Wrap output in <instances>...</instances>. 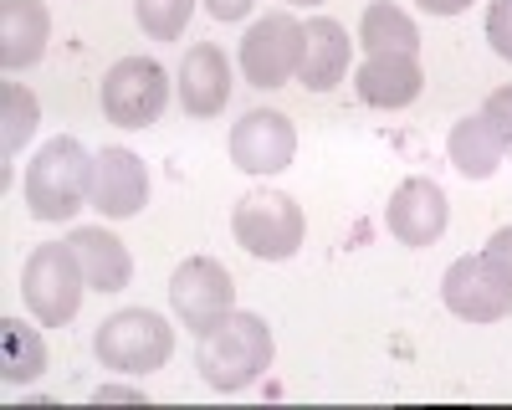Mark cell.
Returning <instances> with one entry per match:
<instances>
[{"label":"cell","instance_id":"obj_7","mask_svg":"<svg viewBox=\"0 0 512 410\" xmlns=\"http://www.w3.org/2000/svg\"><path fill=\"white\" fill-rule=\"evenodd\" d=\"M297 67H303V26L287 11H272L246 31L241 72H246L251 88H282L287 77H297Z\"/></svg>","mask_w":512,"mask_h":410},{"label":"cell","instance_id":"obj_9","mask_svg":"<svg viewBox=\"0 0 512 410\" xmlns=\"http://www.w3.org/2000/svg\"><path fill=\"white\" fill-rule=\"evenodd\" d=\"M441 298L456 318L466 323H497L512 313V282L487 262V252L477 257H456L441 277Z\"/></svg>","mask_w":512,"mask_h":410},{"label":"cell","instance_id":"obj_23","mask_svg":"<svg viewBox=\"0 0 512 410\" xmlns=\"http://www.w3.org/2000/svg\"><path fill=\"white\" fill-rule=\"evenodd\" d=\"M487 41L502 62H512V0H492L487 11Z\"/></svg>","mask_w":512,"mask_h":410},{"label":"cell","instance_id":"obj_19","mask_svg":"<svg viewBox=\"0 0 512 410\" xmlns=\"http://www.w3.org/2000/svg\"><path fill=\"white\" fill-rule=\"evenodd\" d=\"M47 375V344L31 323L0 318V380L6 385H31Z\"/></svg>","mask_w":512,"mask_h":410},{"label":"cell","instance_id":"obj_27","mask_svg":"<svg viewBox=\"0 0 512 410\" xmlns=\"http://www.w3.org/2000/svg\"><path fill=\"white\" fill-rule=\"evenodd\" d=\"M205 11L216 16V21H241L251 11V0H205Z\"/></svg>","mask_w":512,"mask_h":410},{"label":"cell","instance_id":"obj_4","mask_svg":"<svg viewBox=\"0 0 512 410\" xmlns=\"http://www.w3.org/2000/svg\"><path fill=\"white\" fill-rule=\"evenodd\" d=\"M93 354L103 369H118V375H154L175 354V328L149 308H123L103 318V328L93 334Z\"/></svg>","mask_w":512,"mask_h":410},{"label":"cell","instance_id":"obj_5","mask_svg":"<svg viewBox=\"0 0 512 410\" xmlns=\"http://www.w3.org/2000/svg\"><path fill=\"white\" fill-rule=\"evenodd\" d=\"M21 293H26V308L36 313L41 328H62L77 318L82 308V293H88V277H82V262L72 246L62 241H47L36 246L21 267Z\"/></svg>","mask_w":512,"mask_h":410},{"label":"cell","instance_id":"obj_6","mask_svg":"<svg viewBox=\"0 0 512 410\" xmlns=\"http://www.w3.org/2000/svg\"><path fill=\"white\" fill-rule=\"evenodd\" d=\"M103 118L118 129H149L169 103V72L149 57H123L103 77Z\"/></svg>","mask_w":512,"mask_h":410},{"label":"cell","instance_id":"obj_14","mask_svg":"<svg viewBox=\"0 0 512 410\" xmlns=\"http://www.w3.org/2000/svg\"><path fill=\"white\" fill-rule=\"evenodd\" d=\"M226 98H231V62L221 47L200 41L180 62V103L190 118H216L226 108Z\"/></svg>","mask_w":512,"mask_h":410},{"label":"cell","instance_id":"obj_26","mask_svg":"<svg viewBox=\"0 0 512 410\" xmlns=\"http://www.w3.org/2000/svg\"><path fill=\"white\" fill-rule=\"evenodd\" d=\"M98 405H144V390H128V385H98L93 390Z\"/></svg>","mask_w":512,"mask_h":410},{"label":"cell","instance_id":"obj_11","mask_svg":"<svg viewBox=\"0 0 512 410\" xmlns=\"http://www.w3.org/2000/svg\"><path fill=\"white\" fill-rule=\"evenodd\" d=\"M451 221V205H446V190L436 180H405L395 195H390V211H384V226L400 246H436L441 231Z\"/></svg>","mask_w":512,"mask_h":410},{"label":"cell","instance_id":"obj_16","mask_svg":"<svg viewBox=\"0 0 512 410\" xmlns=\"http://www.w3.org/2000/svg\"><path fill=\"white\" fill-rule=\"evenodd\" d=\"M344 72H349V31L333 16H313L303 26V67H297V82L308 93H328Z\"/></svg>","mask_w":512,"mask_h":410},{"label":"cell","instance_id":"obj_24","mask_svg":"<svg viewBox=\"0 0 512 410\" xmlns=\"http://www.w3.org/2000/svg\"><path fill=\"white\" fill-rule=\"evenodd\" d=\"M482 113H487V123L497 129V139H502V149L512 154V82L507 88H497L487 103H482Z\"/></svg>","mask_w":512,"mask_h":410},{"label":"cell","instance_id":"obj_8","mask_svg":"<svg viewBox=\"0 0 512 410\" xmlns=\"http://www.w3.org/2000/svg\"><path fill=\"white\" fill-rule=\"evenodd\" d=\"M169 303H175V313L190 334H205L210 323H221L236 308V282L216 257H190L169 277Z\"/></svg>","mask_w":512,"mask_h":410},{"label":"cell","instance_id":"obj_20","mask_svg":"<svg viewBox=\"0 0 512 410\" xmlns=\"http://www.w3.org/2000/svg\"><path fill=\"white\" fill-rule=\"evenodd\" d=\"M359 41H364V52H420L415 21H410L400 6H390V0H374V6L364 11Z\"/></svg>","mask_w":512,"mask_h":410},{"label":"cell","instance_id":"obj_25","mask_svg":"<svg viewBox=\"0 0 512 410\" xmlns=\"http://www.w3.org/2000/svg\"><path fill=\"white\" fill-rule=\"evenodd\" d=\"M487 262L512 282V226H502V231H492V241H487Z\"/></svg>","mask_w":512,"mask_h":410},{"label":"cell","instance_id":"obj_13","mask_svg":"<svg viewBox=\"0 0 512 410\" xmlns=\"http://www.w3.org/2000/svg\"><path fill=\"white\" fill-rule=\"evenodd\" d=\"M52 41V16L41 0H0V67L26 72Z\"/></svg>","mask_w":512,"mask_h":410},{"label":"cell","instance_id":"obj_10","mask_svg":"<svg viewBox=\"0 0 512 410\" xmlns=\"http://www.w3.org/2000/svg\"><path fill=\"white\" fill-rule=\"evenodd\" d=\"M292 154H297V134L287 113L251 108L231 129V164L246 175H277L292 164Z\"/></svg>","mask_w":512,"mask_h":410},{"label":"cell","instance_id":"obj_12","mask_svg":"<svg viewBox=\"0 0 512 410\" xmlns=\"http://www.w3.org/2000/svg\"><path fill=\"white\" fill-rule=\"evenodd\" d=\"M149 200V175L134 149H103L93 154V211L113 216V221H128L139 216Z\"/></svg>","mask_w":512,"mask_h":410},{"label":"cell","instance_id":"obj_28","mask_svg":"<svg viewBox=\"0 0 512 410\" xmlns=\"http://www.w3.org/2000/svg\"><path fill=\"white\" fill-rule=\"evenodd\" d=\"M466 6H472V0H420V11H431V16H456Z\"/></svg>","mask_w":512,"mask_h":410},{"label":"cell","instance_id":"obj_21","mask_svg":"<svg viewBox=\"0 0 512 410\" xmlns=\"http://www.w3.org/2000/svg\"><path fill=\"white\" fill-rule=\"evenodd\" d=\"M0 108H6V139H0V154H6V164L21 154V144L36 134V98L21 88V82H6L0 88Z\"/></svg>","mask_w":512,"mask_h":410},{"label":"cell","instance_id":"obj_2","mask_svg":"<svg viewBox=\"0 0 512 410\" xmlns=\"http://www.w3.org/2000/svg\"><path fill=\"white\" fill-rule=\"evenodd\" d=\"M93 200V154L72 134L52 139L26 170V211L36 221H72Z\"/></svg>","mask_w":512,"mask_h":410},{"label":"cell","instance_id":"obj_1","mask_svg":"<svg viewBox=\"0 0 512 410\" xmlns=\"http://www.w3.org/2000/svg\"><path fill=\"white\" fill-rule=\"evenodd\" d=\"M272 328L267 318H256V313H226L221 323H210L205 334H200V349H195V369H200V380L210 390H246L256 375H267L272 369Z\"/></svg>","mask_w":512,"mask_h":410},{"label":"cell","instance_id":"obj_22","mask_svg":"<svg viewBox=\"0 0 512 410\" xmlns=\"http://www.w3.org/2000/svg\"><path fill=\"white\" fill-rule=\"evenodd\" d=\"M134 16L149 41H180L195 16V0H134Z\"/></svg>","mask_w":512,"mask_h":410},{"label":"cell","instance_id":"obj_17","mask_svg":"<svg viewBox=\"0 0 512 410\" xmlns=\"http://www.w3.org/2000/svg\"><path fill=\"white\" fill-rule=\"evenodd\" d=\"M67 246L77 252L82 277H88V287H98V293H123L128 277H134V257H128V246L113 231H103V226H77L67 236Z\"/></svg>","mask_w":512,"mask_h":410},{"label":"cell","instance_id":"obj_3","mask_svg":"<svg viewBox=\"0 0 512 410\" xmlns=\"http://www.w3.org/2000/svg\"><path fill=\"white\" fill-rule=\"evenodd\" d=\"M231 236L241 252L262 257V262H287L297 257V246L308 236L303 221V205L282 190H251L236 200V216H231Z\"/></svg>","mask_w":512,"mask_h":410},{"label":"cell","instance_id":"obj_15","mask_svg":"<svg viewBox=\"0 0 512 410\" xmlns=\"http://www.w3.org/2000/svg\"><path fill=\"white\" fill-rule=\"evenodd\" d=\"M425 88V72L415 52H369L359 67V98L369 108H405Z\"/></svg>","mask_w":512,"mask_h":410},{"label":"cell","instance_id":"obj_18","mask_svg":"<svg viewBox=\"0 0 512 410\" xmlns=\"http://www.w3.org/2000/svg\"><path fill=\"white\" fill-rule=\"evenodd\" d=\"M446 149H451V164L466 175V180H492L497 175V164H502V139H497V129L487 123V113H472V118H461L456 129H451V139H446Z\"/></svg>","mask_w":512,"mask_h":410},{"label":"cell","instance_id":"obj_29","mask_svg":"<svg viewBox=\"0 0 512 410\" xmlns=\"http://www.w3.org/2000/svg\"><path fill=\"white\" fill-rule=\"evenodd\" d=\"M287 6H323V0H287Z\"/></svg>","mask_w":512,"mask_h":410}]
</instances>
